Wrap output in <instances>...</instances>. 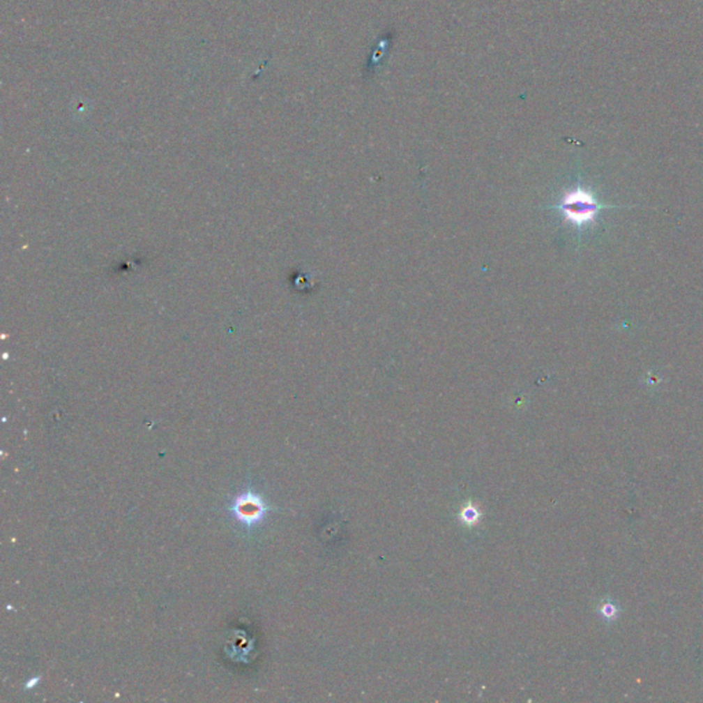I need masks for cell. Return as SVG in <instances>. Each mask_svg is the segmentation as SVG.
I'll return each instance as SVG.
<instances>
[{"label":"cell","instance_id":"6da1fadb","mask_svg":"<svg viewBox=\"0 0 703 703\" xmlns=\"http://www.w3.org/2000/svg\"><path fill=\"white\" fill-rule=\"evenodd\" d=\"M606 208L614 206H606L600 204L592 191L581 186L566 191L562 195L559 204L555 206V209L561 212L564 219L578 228L594 222L599 212Z\"/></svg>","mask_w":703,"mask_h":703},{"label":"cell","instance_id":"7a4b0ae2","mask_svg":"<svg viewBox=\"0 0 703 703\" xmlns=\"http://www.w3.org/2000/svg\"><path fill=\"white\" fill-rule=\"evenodd\" d=\"M268 511L262 496L249 490L238 494L234 499L231 513L245 527H252L260 524Z\"/></svg>","mask_w":703,"mask_h":703},{"label":"cell","instance_id":"3957f363","mask_svg":"<svg viewBox=\"0 0 703 703\" xmlns=\"http://www.w3.org/2000/svg\"><path fill=\"white\" fill-rule=\"evenodd\" d=\"M599 614L603 617L605 621L613 622L621 614V609H619V606L615 603L614 600L606 599V600L602 602V605L599 607Z\"/></svg>","mask_w":703,"mask_h":703},{"label":"cell","instance_id":"277c9868","mask_svg":"<svg viewBox=\"0 0 703 703\" xmlns=\"http://www.w3.org/2000/svg\"><path fill=\"white\" fill-rule=\"evenodd\" d=\"M477 517H478L477 511H476L474 508H471V507L466 508V510H464V513H463V518H464L467 522H474V521L477 520Z\"/></svg>","mask_w":703,"mask_h":703},{"label":"cell","instance_id":"5b68a950","mask_svg":"<svg viewBox=\"0 0 703 703\" xmlns=\"http://www.w3.org/2000/svg\"><path fill=\"white\" fill-rule=\"evenodd\" d=\"M39 680H40V679H39V677H36V679H33V680H32V683H29V684H27V688H31V687H32V686H36V684H38V681H39Z\"/></svg>","mask_w":703,"mask_h":703}]
</instances>
